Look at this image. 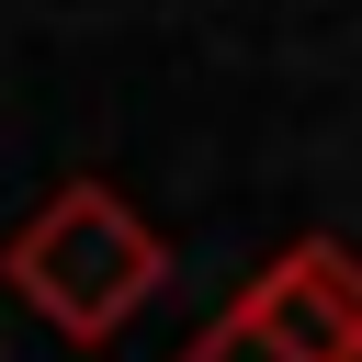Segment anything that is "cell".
<instances>
[{
	"mask_svg": "<svg viewBox=\"0 0 362 362\" xmlns=\"http://www.w3.org/2000/svg\"><path fill=\"white\" fill-rule=\"evenodd\" d=\"M0 283H11L57 339L102 351V339H124V328L147 317V294L170 283V249H158V226H147L113 181H57V192L0 238Z\"/></svg>",
	"mask_w": 362,
	"mask_h": 362,
	"instance_id": "6da1fadb",
	"label": "cell"
},
{
	"mask_svg": "<svg viewBox=\"0 0 362 362\" xmlns=\"http://www.w3.org/2000/svg\"><path fill=\"white\" fill-rule=\"evenodd\" d=\"M226 305H238L260 339H283L294 362H362V249H339V238L272 249Z\"/></svg>",
	"mask_w": 362,
	"mask_h": 362,
	"instance_id": "7a4b0ae2",
	"label": "cell"
},
{
	"mask_svg": "<svg viewBox=\"0 0 362 362\" xmlns=\"http://www.w3.org/2000/svg\"><path fill=\"white\" fill-rule=\"evenodd\" d=\"M181 362H294V351H283V339H260L238 305H215V317H204V339H192Z\"/></svg>",
	"mask_w": 362,
	"mask_h": 362,
	"instance_id": "3957f363",
	"label": "cell"
}]
</instances>
